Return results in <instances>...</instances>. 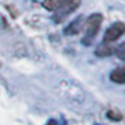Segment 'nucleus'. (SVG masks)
I'll use <instances>...</instances> for the list:
<instances>
[{"label": "nucleus", "mask_w": 125, "mask_h": 125, "mask_svg": "<svg viewBox=\"0 0 125 125\" xmlns=\"http://www.w3.org/2000/svg\"><path fill=\"white\" fill-rule=\"evenodd\" d=\"M101 23H103V16L101 14L94 13V14L89 16V18L84 21V24H86V34H84V37L82 38V42H83L84 45H90L91 41L96 38L97 32H98L100 27H101Z\"/></svg>", "instance_id": "nucleus-1"}, {"label": "nucleus", "mask_w": 125, "mask_h": 125, "mask_svg": "<svg viewBox=\"0 0 125 125\" xmlns=\"http://www.w3.org/2000/svg\"><path fill=\"white\" fill-rule=\"evenodd\" d=\"M79 6H80V0H63L62 4L55 10L53 21H56V23L63 21L69 14H72Z\"/></svg>", "instance_id": "nucleus-2"}, {"label": "nucleus", "mask_w": 125, "mask_h": 125, "mask_svg": "<svg viewBox=\"0 0 125 125\" xmlns=\"http://www.w3.org/2000/svg\"><path fill=\"white\" fill-rule=\"evenodd\" d=\"M125 34V24L118 21V23H114L111 27H108L105 34H104V38H103V42H114V41L119 40L122 35Z\"/></svg>", "instance_id": "nucleus-3"}, {"label": "nucleus", "mask_w": 125, "mask_h": 125, "mask_svg": "<svg viewBox=\"0 0 125 125\" xmlns=\"http://www.w3.org/2000/svg\"><path fill=\"white\" fill-rule=\"evenodd\" d=\"M84 17L83 16H79V17H76L72 21V23L69 24L68 27L65 28V35H76L79 34L80 31H82V28H83V25H84Z\"/></svg>", "instance_id": "nucleus-4"}, {"label": "nucleus", "mask_w": 125, "mask_h": 125, "mask_svg": "<svg viewBox=\"0 0 125 125\" xmlns=\"http://www.w3.org/2000/svg\"><path fill=\"white\" fill-rule=\"evenodd\" d=\"M114 51H115V48L110 45V42H103V45H100L96 49V55L100 58H105V56L113 55Z\"/></svg>", "instance_id": "nucleus-5"}, {"label": "nucleus", "mask_w": 125, "mask_h": 125, "mask_svg": "<svg viewBox=\"0 0 125 125\" xmlns=\"http://www.w3.org/2000/svg\"><path fill=\"white\" fill-rule=\"evenodd\" d=\"M110 79L113 80L114 83H118V84H124L125 83V68H118L113 70L110 74Z\"/></svg>", "instance_id": "nucleus-6"}, {"label": "nucleus", "mask_w": 125, "mask_h": 125, "mask_svg": "<svg viewBox=\"0 0 125 125\" xmlns=\"http://www.w3.org/2000/svg\"><path fill=\"white\" fill-rule=\"evenodd\" d=\"M63 0H44V3H42V6L45 7L46 10H49V11H55L58 7L62 4Z\"/></svg>", "instance_id": "nucleus-7"}, {"label": "nucleus", "mask_w": 125, "mask_h": 125, "mask_svg": "<svg viewBox=\"0 0 125 125\" xmlns=\"http://www.w3.org/2000/svg\"><path fill=\"white\" fill-rule=\"evenodd\" d=\"M107 117H108V119H111V121H121V119H122V115L119 113H117V111H113V110H110L107 113Z\"/></svg>", "instance_id": "nucleus-8"}, {"label": "nucleus", "mask_w": 125, "mask_h": 125, "mask_svg": "<svg viewBox=\"0 0 125 125\" xmlns=\"http://www.w3.org/2000/svg\"><path fill=\"white\" fill-rule=\"evenodd\" d=\"M114 52H115L121 59H125V44H121V45H119Z\"/></svg>", "instance_id": "nucleus-9"}, {"label": "nucleus", "mask_w": 125, "mask_h": 125, "mask_svg": "<svg viewBox=\"0 0 125 125\" xmlns=\"http://www.w3.org/2000/svg\"><path fill=\"white\" fill-rule=\"evenodd\" d=\"M46 125H56V121H53V119H51V121H49V122H48Z\"/></svg>", "instance_id": "nucleus-10"}]
</instances>
